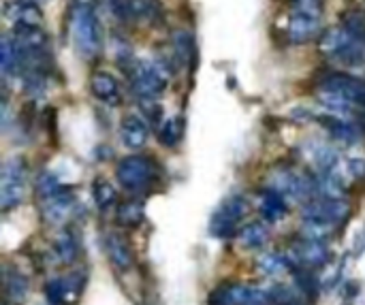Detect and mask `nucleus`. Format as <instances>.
<instances>
[{
  "label": "nucleus",
  "mask_w": 365,
  "mask_h": 305,
  "mask_svg": "<svg viewBox=\"0 0 365 305\" xmlns=\"http://www.w3.org/2000/svg\"><path fill=\"white\" fill-rule=\"evenodd\" d=\"M68 22L78 54L86 60L97 58L103 49V28L94 0H73Z\"/></svg>",
  "instance_id": "1"
},
{
  "label": "nucleus",
  "mask_w": 365,
  "mask_h": 305,
  "mask_svg": "<svg viewBox=\"0 0 365 305\" xmlns=\"http://www.w3.org/2000/svg\"><path fill=\"white\" fill-rule=\"evenodd\" d=\"M321 54L340 68H363L365 66V39L350 32L344 24L327 28L318 37Z\"/></svg>",
  "instance_id": "2"
},
{
  "label": "nucleus",
  "mask_w": 365,
  "mask_h": 305,
  "mask_svg": "<svg viewBox=\"0 0 365 305\" xmlns=\"http://www.w3.org/2000/svg\"><path fill=\"white\" fill-rule=\"evenodd\" d=\"M169 80H171V66L167 60L161 58L137 60L130 70V88L145 103L156 101L167 90Z\"/></svg>",
  "instance_id": "3"
},
{
  "label": "nucleus",
  "mask_w": 365,
  "mask_h": 305,
  "mask_svg": "<svg viewBox=\"0 0 365 305\" xmlns=\"http://www.w3.org/2000/svg\"><path fill=\"white\" fill-rule=\"evenodd\" d=\"M323 22V0H293L286 20V39L293 45H304L318 39Z\"/></svg>",
  "instance_id": "4"
},
{
  "label": "nucleus",
  "mask_w": 365,
  "mask_h": 305,
  "mask_svg": "<svg viewBox=\"0 0 365 305\" xmlns=\"http://www.w3.org/2000/svg\"><path fill=\"white\" fill-rule=\"evenodd\" d=\"M28 186V165L22 156H13L3 165V173H0V209L11 211L16 209Z\"/></svg>",
  "instance_id": "5"
},
{
  "label": "nucleus",
  "mask_w": 365,
  "mask_h": 305,
  "mask_svg": "<svg viewBox=\"0 0 365 305\" xmlns=\"http://www.w3.org/2000/svg\"><path fill=\"white\" fill-rule=\"evenodd\" d=\"M250 203L244 194H231L223 201V205L218 207V211L211 216L209 231L218 239H229L240 233L237 224L248 216Z\"/></svg>",
  "instance_id": "6"
},
{
  "label": "nucleus",
  "mask_w": 365,
  "mask_h": 305,
  "mask_svg": "<svg viewBox=\"0 0 365 305\" xmlns=\"http://www.w3.org/2000/svg\"><path fill=\"white\" fill-rule=\"evenodd\" d=\"M267 188L280 192L286 201H304L308 203L314 197V182L312 175H304L295 169L280 167L269 173Z\"/></svg>",
  "instance_id": "7"
},
{
  "label": "nucleus",
  "mask_w": 365,
  "mask_h": 305,
  "mask_svg": "<svg viewBox=\"0 0 365 305\" xmlns=\"http://www.w3.org/2000/svg\"><path fill=\"white\" fill-rule=\"evenodd\" d=\"M156 167L150 158H145L141 154L126 156L118 163L116 167V178L120 186L128 192H141L154 182Z\"/></svg>",
  "instance_id": "8"
},
{
  "label": "nucleus",
  "mask_w": 365,
  "mask_h": 305,
  "mask_svg": "<svg viewBox=\"0 0 365 305\" xmlns=\"http://www.w3.org/2000/svg\"><path fill=\"white\" fill-rule=\"evenodd\" d=\"M209 305H269V297L267 288L229 282L209 294Z\"/></svg>",
  "instance_id": "9"
},
{
  "label": "nucleus",
  "mask_w": 365,
  "mask_h": 305,
  "mask_svg": "<svg viewBox=\"0 0 365 305\" xmlns=\"http://www.w3.org/2000/svg\"><path fill=\"white\" fill-rule=\"evenodd\" d=\"M286 256L293 269H316V267H323L329 263L331 252L327 248V242L299 237L293 246H290Z\"/></svg>",
  "instance_id": "10"
},
{
  "label": "nucleus",
  "mask_w": 365,
  "mask_h": 305,
  "mask_svg": "<svg viewBox=\"0 0 365 305\" xmlns=\"http://www.w3.org/2000/svg\"><path fill=\"white\" fill-rule=\"evenodd\" d=\"M318 88L331 90L350 103H354L361 111H365V82L359 77H352L348 73H329L318 82Z\"/></svg>",
  "instance_id": "11"
},
{
  "label": "nucleus",
  "mask_w": 365,
  "mask_h": 305,
  "mask_svg": "<svg viewBox=\"0 0 365 305\" xmlns=\"http://www.w3.org/2000/svg\"><path fill=\"white\" fill-rule=\"evenodd\" d=\"M350 216V205L346 199H316L308 201L302 209V220H325L335 226L346 222Z\"/></svg>",
  "instance_id": "12"
},
{
  "label": "nucleus",
  "mask_w": 365,
  "mask_h": 305,
  "mask_svg": "<svg viewBox=\"0 0 365 305\" xmlns=\"http://www.w3.org/2000/svg\"><path fill=\"white\" fill-rule=\"evenodd\" d=\"M75 209H78V201H75V194H73L68 188H62L60 192H56L47 199H41V213L47 224L68 222Z\"/></svg>",
  "instance_id": "13"
},
{
  "label": "nucleus",
  "mask_w": 365,
  "mask_h": 305,
  "mask_svg": "<svg viewBox=\"0 0 365 305\" xmlns=\"http://www.w3.org/2000/svg\"><path fill=\"white\" fill-rule=\"evenodd\" d=\"M5 20L13 28H35L43 22V11L32 0H9L5 5Z\"/></svg>",
  "instance_id": "14"
},
{
  "label": "nucleus",
  "mask_w": 365,
  "mask_h": 305,
  "mask_svg": "<svg viewBox=\"0 0 365 305\" xmlns=\"http://www.w3.org/2000/svg\"><path fill=\"white\" fill-rule=\"evenodd\" d=\"M90 90L97 101L109 107H118L122 103V90L120 82L113 77L109 70H94L90 75Z\"/></svg>",
  "instance_id": "15"
},
{
  "label": "nucleus",
  "mask_w": 365,
  "mask_h": 305,
  "mask_svg": "<svg viewBox=\"0 0 365 305\" xmlns=\"http://www.w3.org/2000/svg\"><path fill=\"white\" fill-rule=\"evenodd\" d=\"M318 122L329 132V137L340 145H354L361 139V130L352 120L338 118V116H331V113H323V116H318Z\"/></svg>",
  "instance_id": "16"
},
{
  "label": "nucleus",
  "mask_w": 365,
  "mask_h": 305,
  "mask_svg": "<svg viewBox=\"0 0 365 305\" xmlns=\"http://www.w3.org/2000/svg\"><path fill=\"white\" fill-rule=\"evenodd\" d=\"M306 161L314 167L316 173H329L340 167V158L335 154V149H331L323 141H310L304 145Z\"/></svg>",
  "instance_id": "17"
},
{
  "label": "nucleus",
  "mask_w": 365,
  "mask_h": 305,
  "mask_svg": "<svg viewBox=\"0 0 365 305\" xmlns=\"http://www.w3.org/2000/svg\"><path fill=\"white\" fill-rule=\"evenodd\" d=\"M120 137H122V143L128 149H141L145 143L150 141V128H148V124H145V120L141 116L130 113L120 124Z\"/></svg>",
  "instance_id": "18"
},
{
  "label": "nucleus",
  "mask_w": 365,
  "mask_h": 305,
  "mask_svg": "<svg viewBox=\"0 0 365 305\" xmlns=\"http://www.w3.org/2000/svg\"><path fill=\"white\" fill-rule=\"evenodd\" d=\"M103 248H105V254H107L109 263H111L118 271L130 269V265H132V252H130L126 239H124L120 233H116V231L105 233V237H103Z\"/></svg>",
  "instance_id": "19"
},
{
  "label": "nucleus",
  "mask_w": 365,
  "mask_h": 305,
  "mask_svg": "<svg viewBox=\"0 0 365 305\" xmlns=\"http://www.w3.org/2000/svg\"><path fill=\"white\" fill-rule=\"evenodd\" d=\"M256 207H259V213L265 222H280L286 211H288V205H286V199L271 190V188H263L256 197Z\"/></svg>",
  "instance_id": "20"
},
{
  "label": "nucleus",
  "mask_w": 365,
  "mask_h": 305,
  "mask_svg": "<svg viewBox=\"0 0 365 305\" xmlns=\"http://www.w3.org/2000/svg\"><path fill=\"white\" fill-rule=\"evenodd\" d=\"M82 275H70L66 280H51L45 286V294L49 305H66L70 301V294H80L82 290Z\"/></svg>",
  "instance_id": "21"
},
{
  "label": "nucleus",
  "mask_w": 365,
  "mask_h": 305,
  "mask_svg": "<svg viewBox=\"0 0 365 305\" xmlns=\"http://www.w3.org/2000/svg\"><path fill=\"white\" fill-rule=\"evenodd\" d=\"M30 294V280L18 271V269H7L5 271V299L9 305H24Z\"/></svg>",
  "instance_id": "22"
},
{
  "label": "nucleus",
  "mask_w": 365,
  "mask_h": 305,
  "mask_svg": "<svg viewBox=\"0 0 365 305\" xmlns=\"http://www.w3.org/2000/svg\"><path fill=\"white\" fill-rule=\"evenodd\" d=\"M0 60H3V75L5 77H9V75H13L18 70L24 73L26 58H24V51L20 49V45L16 43L13 35L3 37V43H0Z\"/></svg>",
  "instance_id": "23"
},
{
  "label": "nucleus",
  "mask_w": 365,
  "mask_h": 305,
  "mask_svg": "<svg viewBox=\"0 0 365 305\" xmlns=\"http://www.w3.org/2000/svg\"><path fill=\"white\" fill-rule=\"evenodd\" d=\"M130 22L137 24H156L163 18V9L156 0H128Z\"/></svg>",
  "instance_id": "24"
},
{
  "label": "nucleus",
  "mask_w": 365,
  "mask_h": 305,
  "mask_svg": "<svg viewBox=\"0 0 365 305\" xmlns=\"http://www.w3.org/2000/svg\"><path fill=\"white\" fill-rule=\"evenodd\" d=\"M237 239L248 250H261L269 242V231H267V226L263 222H246L240 228Z\"/></svg>",
  "instance_id": "25"
},
{
  "label": "nucleus",
  "mask_w": 365,
  "mask_h": 305,
  "mask_svg": "<svg viewBox=\"0 0 365 305\" xmlns=\"http://www.w3.org/2000/svg\"><path fill=\"white\" fill-rule=\"evenodd\" d=\"M171 51H173V58L180 66H188L192 56H194V43H192V37L190 32L186 30H178L173 37H171Z\"/></svg>",
  "instance_id": "26"
},
{
  "label": "nucleus",
  "mask_w": 365,
  "mask_h": 305,
  "mask_svg": "<svg viewBox=\"0 0 365 305\" xmlns=\"http://www.w3.org/2000/svg\"><path fill=\"white\" fill-rule=\"evenodd\" d=\"M145 218V207H143V201L139 199H130V201H124L118 205V211H116V220L122 224V226H139Z\"/></svg>",
  "instance_id": "27"
},
{
  "label": "nucleus",
  "mask_w": 365,
  "mask_h": 305,
  "mask_svg": "<svg viewBox=\"0 0 365 305\" xmlns=\"http://www.w3.org/2000/svg\"><path fill=\"white\" fill-rule=\"evenodd\" d=\"M184 118L182 116H173L169 120H165L159 128V141L165 147H175L182 139H184Z\"/></svg>",
  "instance_id": "28"
},
{
  "label": "nucleus",
  "mask_w": 365,
  "mask_h": 305,
  "mask_svg": "<svg viewBox=\"0 0 365 305\" xmlns=\"http://www.w3.org/2000/svg\"><path fill=\"white\" fill-rule=\"evenodd\" d=\"M259 269L267 278H280L290 269V261L282 252H267L259 259Z\"/></svg>",
  "instance_id": "29"
},
{
  "label": "nucleus",
  "mask_w": 365,
  "mask_h": 305,
  "mask_svg": "<svg viewBox=\"0 0 365 305\" xmlns=\"http://www.w3.org/2000/svg\"><path fill=\"white\" fill-rule=\"evenodd\" d=\"M92 197H94V203H97V207L101 211H107V209H111L118 203V192H116L113 184L107 182L105 178L94 180V184H92Z\"/></svg>",
  "instance_id": "30"
},
{
  "label": "nucleus",
  "mask_w": 365,
  "mask_h": 305,
  "mask_svg": "<svg viewBox=\"0 0 365 305\" xmlns=\"http://www.w3.org/2000/svg\"><path fill=\"white\" fill-rule=\"evenodd\" d=\"M24 90L30 99H41L47 92V70L26 68L24 70Z\"/></svg>",
  "instance_id": "31"
},
{
  "label": "nucleus",
  "mask_w": 365,
  "mask_h": 305,
  "mask_svg": "<svg viewBox=\"0 0 365 305\" xmlns=\"http://www.w3.org/2000/svg\"><path fill=\"white\" fill-rule=\"evenodd\" d=\"M335 228H338L335 224L325 220H302V237L327 242L335 233Z\"/></svg>",
  "instance_id": "32"
},
{
  "label": "nucleus",
  "mask_w": 365,
  "mask_h": 305,
  "mask_svg": "<svg viewBox=\"0 0 365 305\" xmlns=\"http://www.w3.org/2000/svg\"><path fill=\"white\" fill-rule=\"evenodd\" d=\"M101 13L116 22V24H126L130 22V13H128V0H97Z\"/></svg>",
  "instance_id": "33"
},
{
  "label": "nucleus",
  "mask_w": 365,
  "mask_h": 305,
  "mask_svg": "<svg viewBox=\"0 0 365 305\" xmlns=\"http://www.w3.org/2000/svg\"><path fill=\"white\" fill-rule=\"evenodd\" d=\"M54 248H56V256H58V261H60L62 265H70L73 261L78 259V254H80L78 239L73 237V233H68V231H64V233L58 235Z\"/></svg>",
  "instance_id": "34"
},
{
  "label": "nucleus",
  "mask_w": 365,
  "mask_h": 305,
  "mask_svg": "<svg viewBox=\"0 0 365 305\" xmlns=\"http://www.w3.org/2000/svg\"><path fill=\"white\" fill-rule=\"evenodd\" d=\"M62 188H64V186L60 184L58 175H56V173H51V171H43V173L37 178V192H39V197H41V199H47V197H51V194L60 192Z\"/></svg>",
  "instance_id": "35"
},
{
  "label": "nucleus",
  "mask_w": 365,
  "mask_h": 305,
  "mask_svg": "<svg viewBox=\"0 0 365 305\" xmlns=\"http://www.w3.org/2000/svg\"><path fill=\"white\" fill-rule=\"evenodd\" d=\"M346 173L354 180H361L365 175V161L363 158H350L346 163Z\"/></svg>",
  "instance_id": "36"
},
{
  "label": "nucleus",
  "mask_w": 365,
  "mask_h": 305,
  "mask_svg": "<svg viewBox=\"0 0 365 305\" xmlns=\"http://www.w3.org/2000/svg\"><path fill=\"white\" fill-rule=\"evenodd\" d=\"M32 3H41V0H32Z\"/></svg>",
  "instance_id": "37"
}]
</instances>
